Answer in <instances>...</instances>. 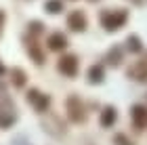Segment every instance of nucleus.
<instances>
[{"label":"nucleus","instance_id":"f257e3e1","mask_svg":"<svg viewBox=\"0 0 147 145\" xmlns=\"http://www.w3.org/2000/svg\"><path fill=\"white\" fill-rule=\"evenodd\" d=\"M113 118H116V114H113V111L111 109H107V114H105V118H103V124H105V126H107V124L113 120Z\"/></svg>","mask_w":147,"mask_h":145}]
</instances>
